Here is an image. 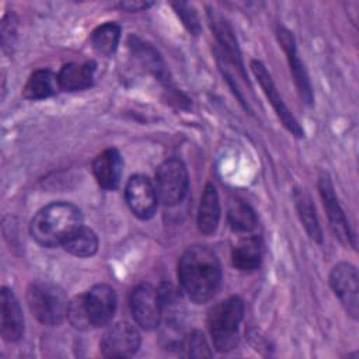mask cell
I'll use <instances>...</instances> for the list:
<instances>
[{"instance_id": "1", "label": "cell", "mask_w": 359, "mask_h": 359, "mask_svg": "<svg viewBox=\"0 0 359 359\" xmlns=\"http://www.w3.org/2000/svg\"><path fill=\"white\" fill-rule=\"evenodd\" d=\"M178 279L192 302L206 303L216 294L222 282L217 255L206 245L188 247L178 259Z\"/></svg>"}, {"instance_id": "2", "label": "cell", "mask_w": 359, "mask_h": 359, "mask_svg": "<svg viewBox=\"0 0 359 359\" xmlns=\"http://www.w3.org/2000/svg\"><path fill=\"white\" fill-rule=\"evenodd\" d=\"M83 226L80 209L70 202H53L42 208L31 220L32 238L48 248L63 245Z\"/></svg>"}, {"instance_id": "3", "label": "cell", "mask_w": 359, "mask_h": 359, "mask_svg": "<svg viewBox=\"0 0 359 359\" xmlns=\"http://www.w3.org/2000/svg\"><path fill=\"white\" fill-rule=\"evenodd\" d=\"M243 316L244 302L238 296L222 300L209 311L208 328L219 352H229L236 348Z\"/></svg>"}, {"instance_id": "4", "label": "cell", "mask_w": 359, "mask_h": 359, "mask_svg": "<svg viewBox=\"0 0 359 359\" xmlns=\"http://www.w3.org/2000/svg\"><path fill=\"white\" fill-rule=\"evenodd\" d=\"M27 302L32 316L45 325H57L67 313L65 292L50 282H34L27 290Z\"/></svg>"}, {"instance_id": "5", "label": "cell", "mask_w": 359, "mask_h": 359, "mask_svg": "<svg viewBox=\"0 0 359 359\" xmlns=\"http://www.w3.org/2000/svg\"><path fill=\"white\" fill-rule=\"evenodd\" d=\"M189 187L188 171L178 157L164 160L156 172V191L164 206L172 208L184 201Z\"/></svg>"}, {"instance_id": "6", "label": "cell", "mask_w": 359, "mask_h": 359, "mask_svg": "<svg viewBox=\"0 0 359 359\" xmlns=\"http://www.w3.org/2000/svg\"><path fill=\"white\" fill-rule=\"evenodd\" d=\"M160 292L149 283L136 286L130 294V311L136 324L143 330H156L161 321Z\"/></svg>"}, {"instance_id": "7", "label": "cell", "mask_w": 359, "mask_h": 359, "mask_svg": "<svg viewBox=\"0 0 359 359\" xmlns=\"http://www.w3.org/2000/svg\"><path fill=\"white\" fill-rule=\"evenodd\" d=\"M330 285L345 311L356 320L359 314V278L356 268L349 262L337 264L330 273Z\"/></svg>"}, {"instance_id": "8", "label": "cell", "mask_w": 359, "mask_h": 359, "mask_svg": "<svg viewBox=\"0 0 359 359\" xmlns=\"http://www.w3.org/2000/svg\"><path fill=\"white\" fill-rule=\"evenodd\" d=\"M251 70L255 76V79L258 80L264 94L266 95L268 101L271 102L273 111L276 112L278 118L282 121L283 126L296 137H303L304 136V130L303 128L300 126V123L297 122V119L293 116V114L289 111V108L286 107L283 98L280 97L273 80H272V76L269 74V72L266 70L265 65L259 60H252L251 62Z\"/></svg>"}, {"instance_id": "9", "label": "cell", "mask_w": 359, "mask_h": 359, "mask_svg": "<svg viewBox=\"0 0 359 359\" xmlns=\"http://www.w3.org/2000/svg\"><path fill=\"white\" fill-rule=\"evenodd\" d=\"M125 199L132 213L142 219H150L157 209V191L149 177L136 174L132 175L125 188Z\"/></svg>"}, {"instance_id": "10", "label": "cell", "mask_w": 359, "mask_h": 359, "mask_svg": "<svg viewBox=\"0 0 359 359\" xmlns=\"http://www.w3.org/2000/svg\"><path fill=\"white\" fill-rule=\"evenodd\" d=\"M140 346V334L129 323H118L109 327L101 341V353L107 358H129Z\"/></svg>"}, {"instance_id": "11", "label": "cell", "mask_w": 359, "mask_h": 359, "mask_svg": "<svg viewBox=\"0 0 359 359\" xmlns=\"http://www.w3.org/2000/svg\"><path fill=\"white\" fill-rule=\"evenodd\" d=\"M83 300L91 328L107 325L112 320L116 310V294L109 285H94L83 294Z\"/></svg>"}, {"instance_id": "12", "label": "cell", "mask_w": 359, "mask_h": 359, "mask_svg": "<svg viewBox=\"0 0 359 359\" xmlns=\"http://www.w3.org/2000/svg\"><path fill=\"white\" fill-rule=\"evenodd\" d=\"M318 191H320V196L323 199L328 220H330V226L335 234V237L339 238L341 243L346 244V245H352L355 247V236L351 231L349 223L346 220V216L335 196L334 192V187L332 182L330 181L328 175L324 174L320 177L318 181Z\"/></svg>"}, {"instance_id": "13", "label": "cell", "mask_w": 359, "mask_h": 359, "mask_svg": "<svg viewBox=\"0 0 359 359\" xmlns=\"http://www.w3.org/2000/svg\"><path fill=\"white\" fill-rule=\"evenodd\" d=\"M0 331L7 342H18L24 335V316L14 292L1 287L0 293Z\"/></svg>"}, {"instance_id": "14", "label": "cell", "mask_w": 359, "mask_h": 359, "mask_svg": "<svg viewBox=\"0 0 359 359\" xmlns=\"http://www.w3.org/2000/svg\"><path fill=\"white\" fill-rule=\"evenodd\" d=\"M278 38H279V42H280L283 50L286 52L290 73L293 76V81H294L299 95L303 102H306L307 105H311L313 104L311 81H310V77L307 74V70H306L303 62L299 59V56L296 53V43H294V38H293L292 32L283 27H279Z\"/></svg>"}, {"instance_id": "15", "label": "cell", "mask_w": 359, "mask_h": 359, "mask_svg": "<svg viewBox=\"0 0 359 359\" xmlns=\"http://www.w3.org/2000/svg\"><path fill=\"white\" fill-rule=\"evenodd\" d=\"M123 171V160L116 149L101 151L93 161V174L97 184L104 189L118 188Z\"/></svg>"}, {"instance_id": "16", "label": "cell", "mask_w": 359, "mask_h": 359, "mask_svg": "<svg viewBox=\"0 0 359 359\" xmlns=\"http://www.w3.org/2000/svg\"><path fill=\"white\" fill-rule=\"evenodd\" d=\"M208 17H209L212 31H213L217 42L223 48V52L227 55V57L231 60V63L236 67H238L240 73L245 79L243 57H241L238 43H237V39H236V35H234V31H233L231 25L229 24V21L220 13H217L213 8H208Z\"/></svg>"}, {"instance_id": "17", "label": "cell", "mask_w": 359, "mask_h": 359, "mask_svg": "<svg viewBox=\"0 0 359 359\" xmlns=\"http://www.w3.org/2000/svg\"><path fill=\"white\" fill-rule=\"evenodd\" d=\"M220 220V202L216 188L212 184H206L201 203L198 208V229L201 233L209 236L217 230Z\"/></svg>"}, {"instance_id": "18", "label": "cell", "mask_w": 359, "mask_h": 359, "mask_svg": "<svg viewBox=\"0 0 359 359\" xmlns=\"http://www.w3.org/2000/svg\"><path fill=\"white\" fill-rule=\"evenodd\" d=\"M233 265L241 272H252L259 268L262 261V244L258 237L241 238L231 251Z\"/></svg>"}, {"instance_id": "19", "label": "cell", "mask_w": 359, "mask_h": 359, "mask_svg": "<svg viewBox=\"0 0 359 359\" xmlns=\"http://www.w3.org/2000/svg\"><path fill=\"white\" fill-rule=\"evenodd\" d=\"M95 65L87 63H67L57 73L59 87L66 91H77L88 88L93 84Z\"/></svg>"}, {"instance_id": "20", "label": "cell", "mask_w": 359, "mask_h": 359, "mask_svg": "<svg viewBox=\"0 0 359 359\" xmlns=\"http://www.w3.org/2000/svg\"><path fill=\"white\" fill-rule=\"evenodd\" d=\"M57 88H60L57 74L48 69H39L28 77L22 88V94L25 98L36 101L52 97L56 94Z\"/></svg>"}, {"instance_id": "21", "label": "cell", "mask_w": 359, "mask_h": 359, "mask_svg": "<svg viewBox=\"0 0 359 359\" xmlns=\"http://www.w3.org/2000/svg\"><path fill=\"white\" fill-rule=\"evenodd\" d=\"M293 199H294L297 215H299L307 234L314 241L321 243L323 233H321V227H320V223H318L317 215H316V208L313 205L310 195L304 189L296 188L293 192Z\"/></svg>"}, {"instance_id": "22", "label": "cell", "mask_w": 359, "mask_h": 359, "mask_svg": "<svg viewBox=\"0 0 359 359\" xmlns=\"http://www.w3.org/2000/svg\"><path fill=\"white\" fill-rule=\"evenodd\" d=\"M69 254L79 257V258H87L97 252L98 250V237L97 234L86 227L80 226L62 245Z\"/></svg>"}, {"instance_id": "23", "label": "cell", "mask_w": 359, "mask_h": 359, "mask_svg": "<svg viewBox=\"0 0 359 359\" xmlns=\"http://www.w3.org/2000/svg\"><path fill=\"white\" fill-rule=\"evenodd\" d=\"M121 39V27L115 22H105L97 27L91 34L93 49L105 57H109L115 53Z\"/></svg>"}, {"instance_id": "24", "label": "cell", "mask_w": 359, "mask_h": 359, "mask_svg": "<svg viewBox=\"0 0 359 359\" xmlns=\"http://www.w3.org/2000/svg\"><path fill=\"white\" fill-rule=\"evenodd\" d=\"M227 219L233 230L251 231L257 226V216L251 206L238 198H231L227 209Z\"/></svg>"}, {"instance_id": "25", "label": "cell", "mask_w": 359, "mask_h": 359, "mask_svg": "<svg viewBox=\"0 0 359 359\" xmlns=\"http://www.w3.org/2000/svg\"><path fill=\"white\" fill-rule=\"evenodd\" d=\"M180 348H182L185 351V355L191 358H205L212 355L206 338L201 331H192L191 334H188L181 342Z\"/></svg>"}, {"instance_id": "26", "label": "cell", "mask_w": 359, "mask_h": 359, "mask_svg": "<svg viewBox=\"0 0 359 359\" xmlns=\"http://www.w3.org/2000/svg\"><path fill=\"white\" fill-rule=\"evenodd\" d=\"M67 320L69 323L80 331H86L91 328V324L88 321L87 313H86V307H84V300H83V294L76 296L73 300L69 302L67 304Z\"/></svg>"}, {"instance_id": "27", "label": "cell", "mask_w": 359, "mask_h": 359, "mask_svg": "<svg viewBox=\"0 0 359 359\" xmlns=\"http://www.w3.org/2000/svg\"><path fill=\"white\" fill-rule=\"evenodd\" d=\"M172 7L175 8L177 14L180 15L181 21L184 22V25L188 28V31L194 35L199 34V20H198V14L196 11L192 8V6H189L188 3H172Z\"/></svg>"}, {"instance_id": "28", "label": "cell", "mask_w": 359, "mask_h": 359, "mask_svg": "<svg viewBox=\"0 0 359 359\" xmlns=\"http://www.w3.org/2000/svg\"><path fill=\"white\" fill-rule=\"evenodd\" d=\"M149 6H151V3H146V1H125L121 3L122 8H126L128 11H140L147 8Z\"/></svg>"}]
</instances>
